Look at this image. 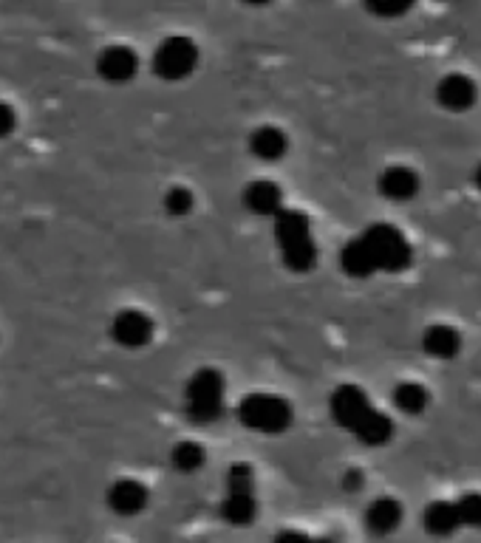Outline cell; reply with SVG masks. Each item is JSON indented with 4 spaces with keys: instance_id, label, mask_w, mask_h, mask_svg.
I'll return each instance as SVG.
<instances>
[{
    "instance_id": "cell-1",
    "label": "cell",
    "mask_w": 481,
    "mask_h": 543,
    "mask_svg": "<svg viewBox=\"0 0 481 543\" xmlns=\"http://www.w3.org/2000/svg\"><path fill=\"white\" fill-rule=\"evenodd\" d=\"M275 238L281 247L283 264L292 272H312L317 264V244L312 235V224L300 210H283L275 218Z\"/></svg>"
},
{
    "instance_id": "cell-2",
    "label": "cell",
    "mask_w": 481,
    "mask_h": 543,
    "mask_svg": "<svg viewBox=\"0 0 481 543\" xmlns=\"http://www.w3.org/2000/svg\"><path fill=\"white\" fill-rule=\"evenodd\" d=\"M360 241L377 272H405L414 261V249L408 238L391 224H371L360 235Z\"/></svg>"
},
{
    "instance_id": "cell-3",
    "label": "cell",
    "mask_w": 481,
    "mask_h": 543,
    "mask_svg": "<svg viewBox=\"0 0 481 543\" xmlns=\"http://www.w3.org/2000/svg\"><path fill=\"white\" fill-rule=\"evenodd\" d=\"M187 416L196 425H216L224 416V377L216 368H201L196 371L187 388Z\"/></svg>"
},
{
    "instance_id": "cell-4",
    "label": "cell",
    "mask_w": 481,
    "mask_h": 543,
    "mask_svg": "<svg viewBox=\"0 0 481 543\" xmlns=\"http://www.w3.org/2000/svg\"><path fill=\"white\" fill-rule=\"evenodd\" d=\"M292 405L275 394H249L238 405V422L258 433H283L292 425Z\"/></svg>"
},
{
    "instance_id": "cell-5",
    "label": "cell",
    "mask_w": 481,
    "mask_h": 543,
    "mask_svg": "<svg viewBox=\"0 0 481 543\" xmlns=\"http://www.w3.org/2000/svg\"><path fill=\"white\" fill-rule=\"evenodd\" d=\"M196 63H199V49L190 37H182V34L167 37L159 43V49L153 51V71L167 83H179L184 77H190Z\"/></svg>"
},
{
    "instance_id": "cell-6",
    "label": "cell",
    "mask_w": 481,
    "mask_h": 543,
    "mask_svg": "<svg viewBox=\"0 0 481 543\" xmlns=\"http://www.w3.org/2000/svg\"><path fill=\"white\" fill-rule=\"evenodd\" d=\"M255 473L247 464H233L227 470V498H224V518L233 524H247L255 515Z\"/></svg>"
},
{
    "instance_id": "cell-7",
    "label": "cell",
    "mask_w": 481,
    "mask_h": 543,
    "mask_svg": "<svg viewBox=\"0 0 481 543\" xmlns=\"http://www.w3.org/2000/svg\"><path fill=\"white\" fill-rule=\"evenodd\" d=\"M329 408H332L334 422L340 428L351 430V433L363 425L365 419H368V413L374 411L368 396L357 385H340L332 394V399H329Z\"/></svg>"
},
{
    "instance_id": "cell-8",
    "label": "cell",
    "mask_w": 481,
    "mask_h": 543,
    "mask_svg": "<svg viewBox=\"0 0 481 543\" xmlns=\"http://www.w3.org/2000/svg\"><path fill=\"white\" fill-rule=\"evenodd\" d=\"M111 337L122 348H145L153 340V320L139 309H125L114 317Z\"/></svg>"
},
{
    "instance_id": "cell-9",
    "label": "cell",
    "mask_w": 481,
    "mask_h": 543,
    "mask_svg": "<svg viewBox=\"0 0 481 543\" xmlns=\"http://www.w3.org/2000/svg\"><path fill=\"white\" fill-rule=\"evenodd\" d=\"M476 99H479V88L465 74H448L445 80H439V85H436V102L445 111H453V114L470 111L476 105Z\"/></svg>"
},
{
    "instance_id": "cell-10",
    "label": "cell",
    "mask_w": 481,
    "mask_h": 543,
    "mask_svg": "<svg viewBox=\"0 0 481 543\" xmlns=\"http://www.w3.org/2000/svg\"><path fill=\"white\" fill-rule=\"evenodd\" d=\"M136 68H139V60L128 46H108L97 60V71H100L102 80L114 85L131 83L136 77Z\"/></svg>"
},
{
    "instance_id": "cell-11",
    "label": "cell",
    "mask_w": 481,
    "mask_h": 543,
    "mask_svg": "<svg viewBox=\"0 0 481 543\" xmlns=\"http://www.w3.org/2000/svg\"><path fill=\"white\" fill-rule=\"evenodd\" d=\"M244 204L252 215H261V218H278L283 213V193L275 181L258 179L247 184L244 190Z\"/></svg>"
},
{
    "instance_id": "cell-12",
    "label": "cell",
    "mask_w": 481,
    "mask_h": 543,
    "mask_svg": "<svg viewBox=\"0 0 481 543\" xmlns=\"http://www.w3.org/2000/svg\"><path fill=\"white\" fill-rule=\"evenodd\" d=\"M380 193L391 201H411L419 193V176H416L411 167L394 165L388 170H382L380 176Z\"/></svg>"
},
{
    "instance_id": "cell-13",
    "label": "cell",
    "mask_w": 481,
    "mask_h": 543,
    "mask_svg": "<svg viewBox=\"0 0 481 543\" xmlns=\"http://www.w3.org/2000/svg\"><path fill=\"white\" fill-rule=\"evenodd\" d=\"M422 348L431 354L433 360H453L459 357L462 351V334L453 329V326H445V323H436L431 329L422 334Z\"/></svg>"
},
{
    "instance_id": "cell-14",
    "label": "cell",
    "mask_w": 481,
    "mask_h": 543,
    "mask_svg": "<svg viewBox=\"0 0 481 543\" xmlns=\"http://www.w3.org/2000/svg\"><path fill=\"white\" fill-rule=\"evenodd\" d=\"M249 150L261 159V162H281L289 150V139L281 128L275 125H264L249 136Z\"/></svg>"
},
{
    "instance_id": "cell-15",
    "label": "cell",
    "mask_w": 481,
    "mask_h": 543,
    "mask_svg": "<svg viewBox=\"0 0 481 543\" xmlns=\"http://www.w3.org/2000/svg\"><path fill=\"white\" fill-rule=\"evenodd\" d=\"M402 524V507L394 498H377L368 510H365V527L374 535H391Z\"/></svg>"
},
{
    "instance_id": "cell-16",
    "label": "cell",
    "mask_w": 481,
    "mask_h": 543,
    "mask_svg": "<svg viewBox=\"0 0 481 543\" xmlns=\"http://www.w3.org/2000/svg\"><path fill=\"white\" fill-rule=\"evenodd\" d=\"M145 501H148V490L139 481H133V478H122L108 493V504L117 512H122V515L139 512L145 507Z\"/></svg>"
},
{
    "instance_id": "cell-17",
    "label": "cell",
    "mask_w": 481,
    "mask_h": 543,
    "mask_svg": "<svg viewBox=\"0 0 481 543\" xmlns=\"http://www.w3.org/2000/svg\"><path fill=\"white\" fill-rule=\"evenodd\" d=\"M422 524L436 538H448V535H453L456 529L462 527L456 504H450V501H433L431 507L425 510V515H422Z\"/></svg>"
},
{
    "instance_id": "cell-18",
    "label": "cell",
    "mask_w": 481,
    "mask_h": 543,
    "mask_svg": "<svg viewBox=\"0 0 481 543\" xmlns=\"http://www.w3.org/2000/svg\"><path fill=\"white\" fill-rule=\"evenodd\" d=\"M354 436L368 447L388 445V442H391V436H394V422H391L385 413H380L377 408H374V411L368 413V419H365L363 425L354 430Z\"/></svg>"
},
{
    "instance_id": "cell-19",
    "label": "cell",
    "mask_w": 481,
    "mask_h": 543,
    "mask_svg": "<svg viewBox=\"0 0 481 543\" xmlns=\"http://www.w3.org/2000/svg\"><path fill=\"white\" fill-rule=\"evenodd\" d=\"M340 266H343V272H346L349 278H368V275L377 272L360 238H354V241H349V244L343 247V252H340Z\"/></svg>"
},
{
    "instance_id": "cell-20",
    "label": "cell",
    "mask_w": 481,
    "mask_h": 543,
    "mask_svg": "<svg viewBox=\"0 0 481 543\" xmlns=\"http://www.w3.org/2000/svg\"><path fill=\"white\" fill-rule=\"evenodd\" d=\"M428 402H431V396H428V391L419 382H399L397 388H394V405L402 413H408V416L425 413Z\"/></svg>"
},
{
    "instance_id": "cell-21",
    "label": "cell",
    "mask_w": 481,
    "mask_h": 543,
    "mask_svg": "<svg viewBox=\"0 0 481 543\" xmlns=\"http://www.w3.org/2000/svg\"><path fill=\"white\" fill-rule=\"evenodd\" d=\"M170 456H173V467L182 473H196L204 464V450H201L199 442H179Z\"/></svg>"
},
{
    "instance_id": "cell-22",
    "label": "cell",
    "mask_w": 481,
    "mask_h": 543,
    "mask_svg": "<svg viewBox=\"0 0 481 543\" xmlns=\"http://www.w3.org/2000/svg\"><path fill=\"white\" fill-rule=\"evenodd\" d=\"M453 504H456L462 527H481V493H467Z\"/></svg>"
},
{
    "instance_id": "cell-23",
    "label": "cell",
    "mask_w": 481,
    "mask_h": 543,
    "mask_svg": "<svg viewBox=\"0 0 481 543\" xmlns=\"http://www.w3.org/2000/svg\"><path fill=\"white\" fill-rule=\"evenodd\" d=\"M165 210L173 218H182L193 210V193L187 187H170L165 193Z\"/></svg>"
},
{
    "instance_id": "cell-24",
    "label": "cell",
    "mask_w": 481,
    "mask_h": 543,
    "mask_svg": "<svg viewBox=\"0 0 481 543\" xmlns=\"http://www.w3.org/2000/svg\"><path fill=\"white\" fill-rule=\"evenodd\" d=\"M17 125V116L12 111V105H6V102H0V139H6L9 133L15 131Z\"/></svg>"
},
{
    "instance_id": "cell-25",
    "label": "cell",
    "mask_w": 481,
    "mask_h": 543,
    "mask_svg": "<svg viewBox=\"0 0 481 543\" xmlns=\"http://www.w3.org/2000/svg\"><path fill=\"white\" fill-rule=\"evenodd\" d=\"M411 6L408 3H402V6H382V3H377V6H368V12H374V15H380V17H399V15H405Z\"/></svg>"
},
{
    "instance_id": "cell-26",
    "label": "cell",
    "mask_w": 481,
    "mask_h": 543,
    "mask_svg": "<svg viewBox=\"0 0 481 543\" xmlns=\"http://www.w3.org/2000/svg\"><path fill=\"white\" fill-rule=\"evenodd\" d=\"M360 484H363V476H360L357 470H351V473H346V487H349V490H357Z\"/></svg>"
},
{
    "instance_id": "cell-27",
    "label": "cell",
    "mask_w": 481,
    "mask_h": 543,
    "mask_svg": "<svg viewBox=\"0 0 481 543\" xmlns=\"http://www.w3.org/2000/svg\"><path fill=\"white\" fill-rule=\"evenodd\" d=\"M473 181H476V187H479V190H481V165L476 167V173H473Z\"/></svg>"
}]
</instances>
